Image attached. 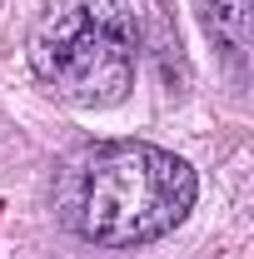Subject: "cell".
Instances as JSON below:
<instances>
[{"mask_svg": "<svg viewBox=\"0 0 254 259\" xmlns=\"http://www.w3.org/2000/svg\"><path fill=\"white\" fill-rule=\"evenodd\" d=\"M194 169L145 140H95L60 160L55 214L100 249H135L194 209Z\"/></svg>", "mask_w": 254, "mask_h": 259, "instance_id": "6da1fadb", "label": "cell"}, {"mask_svg": "<svg viewBox=\"0 0 254 259\" xmlns=\"http://www.w3.org/2000/svg\"><path fill=\"white\" fill-rule=\"evenodd\" d=\"M249 5L254 0H194L204 35L229 60H244V50H249Z\"/></svg>", "mask_w": 254, "mask_h": 259, "instance_id": "3957f363", "label": "cell"}, {"mask_svg": "<svg viewBox=\"0 0 254 259\" xmlns=\"http://www.w3.org/2000/svg\"><path fill=\"white\" fill-rule=\"evenodd\" d=\"M30 70L75 110H110L135 85V25L115 0H60L30 40Z\"/></svg>", "mask_w": 254, "mask_h": 259, "instance_id": "7a4b0ae2", "label": "cell"}]
</instances>
